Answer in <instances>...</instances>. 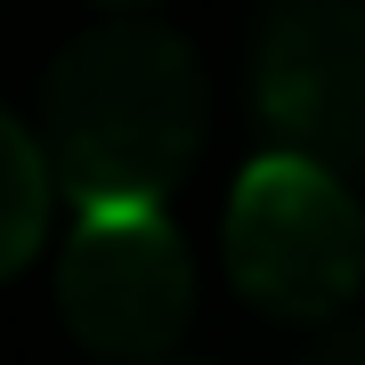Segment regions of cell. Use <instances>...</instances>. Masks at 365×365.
<instances>
[{
	"instance_id": "cell-4",
	"label": "cell",
	"mask_w": 365,
	"mask_h": 365,
	"mask_svg": "<svg viewBox=\"0 0 365 365\" xmlns=\"http://www.w3.org/2000/svg\"><path fill=\"white\" fill-rule=\"evenodd\" d=\"M252 106L276 130V155L365 179V9L357 0H300L276 9L252 49Z\"/></svg>"
},
{
	"instance_id": "cell-2",
	"label": "cell",
	"mask_w": 365,
	"mask_h": 365,
	"mask_svg": "<svg viewBox=\"0 0 365 365\" xmlns=\"http://www.w3.org/2000/svg\"><path fill=\"white\" fill-rule=\"evenodd\" d=\"M220 252L252 309L284 325H325L365 284V211L333 170L300 155H260L227 195Z\"/></svg>"
},
{
	"instance_id": "cell-5",
	"label": "cell",
	"mask_w": 365,
	"mask_h": 365,
	"mask_svg": "<svg viewBox=\"0 0 365 365\" xmlns=\"http://www.w3.org/2000/svg\"><path fill=\"white\" fill-rule=\"evenodd\" d=\"M49 195H57V179H49L41 138L0 106V284L41 252V235H49Z\"/></svg>"
},
{
	"instance_id": "cell-6",
	"label": "cell",
	"mask_w": 365,
	"mask_h": 365,
	"mask_svg": "<svg viewBox=\"0 0 365 365\" xmlns=\"http://www.w3.org/2000/svg\"><path fill=\"white\" fill-rule=\"evenodd\" d=\"M300 365H365V317H349V325H333L325 341H317Z\"/></svg>"
},
{
	"instance_id": "cell-3",
	"label": "cell",
	"mask_w": 365,
	"mask_h": 365,
	"mask_svg": "<svg viewBox=\"0 0 365 365\" xmlns=\"http://www.w3.org/2000/svg\"><path fill=\"white\" fill-rule=\"evenodd\" d=\"M57 309L81 349L146 365L195 317V260L163 203H73Z\"/></svg>"
},
{
	"instance_id": "cell-1",
	"label": "cell",
	"mask_w": 365,
	"mask_h": 365,
	"mask_svg": "<svg viewBox=\"0 0 365 365\" xmlns=\"http://www.w3.org/2000/svg\"><path fill=\"white\" fill-rule=\"evenodd\" d=\"M211 130L203 66L163 16H98L49 66L41 155L73 203H163Z\"/></svg>"
}]
</instances>
